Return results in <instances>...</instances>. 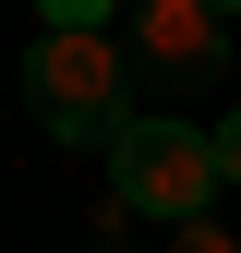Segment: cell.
<instances>
[{"instance_id": "6da1fadb", "label": "cell", "mask_w": 241, "mask_h": 253, "mask_svg": "<svg viewBox=\"0 0 241 253\" xmlns=\"http://www.w3.org/2000/svg\"><path fill=\"white\" fill-rule=\"evenodd\" d=\"M217 133H193V121H133V133L109 145V193H120V217H169V229H193L205 217V193H217Z\"/></svg>"}, {"instance_id": "7a4b0ae2", "label": "cell", "mask_w": 241, "mask_h": 253, "mask_svg": "<svg viewBox=\"0 0 241 253\" xmlns=\"http://www.w3.org/2000/svg\"><path fill=\"white\" fill-rule=\"evenodd\" d=\"M120 60H133V48H109V37H37V48H24V109H37L60 145H120V133H133Z\"/></svg>"}, {"instance_id": "3957f363", "label": "cell", "mask_w": 241, "mask_h": 253, "mask_svg": "<svg viewBox=\"0 0 241 253\" xmlns=\"http://www.w3.org/2000/svg\"><path fill=\"white\" fill-rule=\"evenodd\" d=\"M133 48L157 73H217L229 60V12H205V0H133Z\"/></svg>"}, {"instance_id": "277c9868", "label": "cell", "mask_w": 241, "mask_h": 253, "mask_svg": "<svg viewBox=\"0 0 241 253\" xmlns=\"http://www.w3.org/2000/svg\"><path fill=\"white\" fill-rule=\"evenodd\" d=\"M48 37H109V0H37Z\"/></svg>"}, {"instance_id": "5b68a950", "label": "cell", "mask_w": 241, "mask_h": 253, "mask_svg": "<svg viewBox=\"0 0 241 253\" xmlns=\"http://www.w3.org/2000/svg\"><path fill=\"white\" fill-rule=\"evenodd\" d=\"M169 253H241V241L217 229V217H193V229H169Z\"/></svg>"}, {"instance_id": "8992f818", "label": "cell", "mask_w": 241, "mask_h": 253, "mask_svg": "<svg viewBox=\"0 0 241 253\" xmlns=\"http://www.w3.org/2000/svg\"><path fill=\"white\" fill-rule=\"evenodd\" d=\"M217 169H229V181H241V109H229V121H217Z\"/></svg>"}, {"instance_id": "52a82bcc", "label": "cell", "mask_w": 241, "mask_h": 253, "mask_svg": "<svg viewBox=\"0 0 241 253\" xmlns=\"http://www.w3.org/2000/svg\"><path fill=\"white\" fill-rule=\"evenodd\" d=\"M205 12H241V0H205Z\"/></svg>"}]
</instances>
